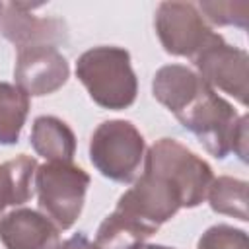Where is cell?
Segmentation results:
<instances>
[{
    "label": "cell",
    "mask_w": 249,
    "mask_h": 249,
    "mask_svg": "<svg viewBox=\"0 0 249 249\" xmlns=\"http://www.w3.org/2000/svg\"><path fill=\"white\" fill-rule=\"evenodd\" d=\"M202 82L204 80L195 70L183 64H165L154 74L152 93L163 107L177 113L202 86Z\"/></svg>",
    "instance_id": "12"
},
{
    "label": "cell",
    "mask_w": 249,
    "mask_h": 249,
    "mask_svg": "<svg viewBox=\"0 0 249 249\" xmlns=\"http://www.w3.org/2000/svg\"><path fill=\"white\" fill-rule=\"evenodd\" d=\"M76 78L84 84L93 103L109 111L128 109L136 101L138 80L130 66L128 51L101 45L78 56Z\"/></svg>",
    "instance_id": "2"
},
{
    "label": "cell",
    "mask_w": 249,
    "mask_h": 249,
    "mask_svg": "<svg viewBox=\"0 0 249 249\" xmlns=\"http://www.w3.org/2000/svg\"><path fill=\"white\" fill-rule=\"evenodd\" d=\"M0 241L6 249H58L60 230L39 210L16 208L0 220Z\"/></svg>",
    "instance_id": "10"
},
{
    "label": "cell",
    "mask_w": 249,
    "mask_h": 249,
    "mask_svg": "<svg viewBox=\"0 0 249 249\" xmlns=\"http://www.w3.org/2000/svg\"><path fill=\"white\" fill-rule=\"evenodd\" d=\"M150 235H154L152 230L115 208L97 228L95 245L99 249H136Z\"/></svg>",
    "instance_id": "14"
},
{
    "label": "cell",
    "mask_w": 249,
    "mask_h": 249,
    "mask_svg": "<svg viewBox=\"0 0 249 249\" xmlns=\"http://www.w3.org/2000/svg\"><path fill=\"white\" fill-rule=\"evenodd\" d=\"M37 167V160L25 154L0 163V220L6 208L19 206L31 198Z\"/></svg>",
    "instance_id": "13"
},
{
    "label": "cell",
    "mask_w": 249,
    "mask_h": 249,
    "mask_svg": "<svg viewBox=\"0 0 249 249\" xmlns=\"http://www.w3.org/2000/svg\"><path fill=\"white\" fill-rule=\"evenodd\" d=\"M196 8L200 16L214 25H233L239 29H247V2H200Z\"/></svg>",
    "instance_id": "17"
},
{
    "label": "cell",
    "mask_w": 249,
    "mask_h": 249,
    "mask_svg": "<svg viewBox=\"0 0 249 249\" xmlns=\"http://www.w3.org/2000/svg\"><path fill=\"white\" fill-rule=\"evenodd\" d=\"M196 74L212 88L220 89L241 105H247L249 91V56L243 49L231 47L220 35L212 45L193 58Z\"/></svg>",
    "instance_id": "7"
},
{
    "label": "cell",
    "mask_w": 249,
    "mask_h": 249,
    "mask_svg": "<svg viewBox=\"0 0 249 249\" xmlns=\"http://www.w3.org/2000/svg\"><path fill=\"white\" fill-rule=\"evenodd\" d=\"M29 142L35 154L47 161L72 163L76 154V136L72 128L53 115H41L33 121Z\"/></svg>",
    "instance_id": "11"
},
{
    "label": "cell",
    "mask_w": 249,
    "mask_h": 249,
    "mask_svg": "<svg viewBox=\"0 0 249 249\" xmlns=\"http://www.w3.org/2000/svg\"><path fill=\"white\" fill-rule=\"evenodd\" d=\"M144 156V136L130 121H103L89 138V161L103 177L115 183H134Z\"/></svg>",
    "instance_id": "3"
},
{
    "label": "cell",
    "mask_w": 249,
    "mask_h": 249,
    "mask_svg": "<svg viewBox=\"0 0 249 249\" xmlns=\"http://www.w3.org/2000/svg\"><path fill=\"white\" fill-rule=\"evenodd\" d=\"M208 204L216 214L231 216L247 222V181L222 175L208 189Z\"/></svg>",
    "instance_id": "16"
},
{
    "label": "cell",
    "mask_w": 249,
    "mask_h": 249,
    "mask_svg": "<svg viewBox=\"0 0 249 249\" xmlns=\"http://www.w3.org/2000/svg\"><path fill=\"white\" fill-rule=\"evenodd\" d=\"M175 119L214 158L224 160L233 152L241 161H247V115H237L233 105L206 82L175 113Z\"/></svg>",
    "instance_id": "1"
},
{
    "label": "cell",
    "mask_w": 249,
    "mask_h": 249,
    "mask_svg": "<svg viewBox=\"0 0 249 249\" xmlns=\"http://www.w3.org/2000/svg\"><path fill=\"white\" fill-rule=\"evenodd\" d=\"M0 10H2V2H0Z\"/></svg>",
    "instance_id": "21"
},
{
    "label": "cell",
    "mask_w": 249,
    "mask_h": 249,
    "mask_svg": "<svg viewBox=\"0 0 249 249\" xmlns=\"http://www.w3.org/2000/svg\"><path fill=\"white\" fill-rule=\"evenodd\" d=\"M29 113V95L14 84L0 82V144L12 146L19 140Z\"/></svg>",
    "instance_id": "15"
},
{
    "label": "cell",
    "mask_w": 249,
    "mask_h": 249,
    "mask_svg": "<svg viewBox=\"0 0 249 249\" xmlns=\"http://www.w3.org/2000/svg\"><path fill=\"white\" fill-rule=\"evenodd\" d=\"M43 4L29 2H2L0 10V33L4 39L19 49L27 47H56L68 41L66 23L58 18H39L33 10Z\"/></svg>",
    "instance_id": "8"
},
{
    "label": "cell",
    "mask_w": 249,
    "mask_h": 249,
    "mask_svg": "<svg viewBox=\"0 0 249 249\" xmlns=\"http://www.w3.org/2000/svg\"><path fill=\"white\" fill-rule=\"evenodd\" d=\"M16 86L31 97L51 95L70 78L68 60L56 47L41 45L18 51L14 68Z\"/></svg>",
    "instance_id": "9"
},
{
    "label": "cell",
    "mask_w": 249,
    "mask_h": 249,
    "mask_svg": "<svg viewBox=\"0 0 249 249\" xmlns=\"http://www.w3.org/2000/svg\"><path fill=\"white\" fill-rule=\"evenodd\" d=\"M58 249H99L93 241H89L84 233H76L70 239H66L62 245H58Z\"/></svg>",
    "instance_id": "19"
},
{
    "label": "cell",
    "mask_w": 249,
    "mask_h": 249,
    "mask_svg": "<svg viewBox=\"0 0 249 249\" xmlns=\"http://www.w3.org/2000/svg\"><path fill=\"white\" fill-rule=\"evenodd\" d=\"M154 25L165 53L191 60L220 37L191 2H161Z\"/></svg>",
    "instance_id": "6"
},
{
    "label": "cell",
    "mask_w": 249,
    "mask_h": 249,
    "mask_svg": "<svg viewBox=\"0 0 249 249\" xmlns=\"http://www.w3.org/2000/svg\"><path fill=\"white\" fill-rule=\"evenodd\" d=\"M144 165L163 173L179 189L183 208H195L204 202L214 181L212 167L175 138L156 140L144 156Z\"/></svg>",
    "instance_id": "5"
},
{
    "label": "cell",
    "mask_w": 249,
    "mask_h": 249,
    "mask_svg": "<svg viewBox=\"0 0 249 249\" xmlns=\"http://www.w3.org/2000/svg\"><path fill=\"white\" fill-rule=\"evenodd\" d=\"M196 249H249V239L243 230L218 224L200 235Z\"/></svg>",
    "instance_id": "18"
},
{
    "label": "cell",
    "mask_w": 249,
    "mask_h": 249,
    "mask_svg": "<svg viewBox=\"0 0 249 249\" xmlns=\"http://www.w3.org/2000/svg\"><path fill=\"white\" fill-rule=\"evenodd\" d=\"M89 181V175L74 163L47 161L39 165L33 185L41 214L58 230H70L82 214Z\"/></svg>",
    "instance_id": "4"
},
{
    "label": "cell",
    "mask_w": 249,
    "mask_h": 249,
    "mask_svg": "<svg viewBox=\"0 0 249 249\" xmlns=\"http://www.w3.org/2000/svg\"><path fill=\"white\" fill-rule=\"evenodd\" d=\"M136 249H175V247H167V245H158V243H142Z\"/></svg>",
    "instance_id": "20"
}]
</instances>
